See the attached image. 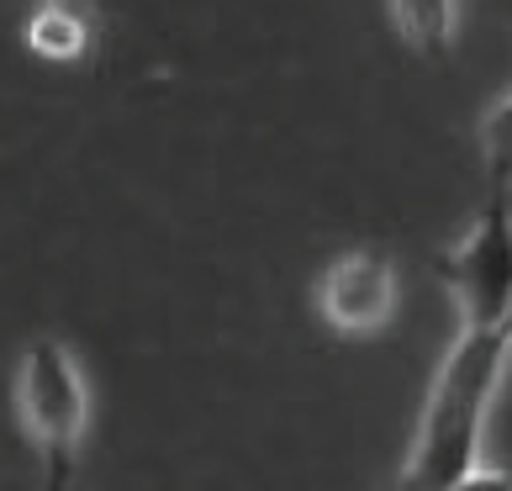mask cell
<instances>
[{"label": "cell", "instance_id": "277c9868", "mask_svg": "<svg viewBox=\"0 0 512 491\" xmlns=\"http://www.w3.org/2000/svg\"><path fill=\"white\" fill-rule=\"evenodd\" d=\"M317 317L338 338H370L396 317V264L381 249L338 254L317 280Z\"/></svg>", "mask_w": 512, "mask_h": 491}, {"label": "cell", "instance_id": "6da1fadb", "mask_svg": "<svg viewBox=\"0 0 512 491\" xmlns=\"http://www.w3.org/2000/svg\"><path fill=\"white\" fill-rule=\"evenodd\" d=\"M507 354H512V338L502 328L497 333L460 328L454 349L439 365V381L428 391L423 423H417V439H412V455L402 465L396 491H449L481 465L486 412L497 402Z\"/></svg>", "mask_w": 512, "mask_h": 491}, {"label": "cell", "instance_id": "52a82bcc", "mask_svg": "<svg viewBox=\"0 0 512 491\" xmlns=\"http://www.w3.org/2000/svg\"><path fill=\"white\" fill-rule=\"evenodd\" d=\"M481 148H486V185H491V196H512V96L486 111Z\"/></svg>", "mask_w": 512, "mask_h": 491}, {"label": "cell", "instance_id": "3957f363", "mask_svg": "<svg viewBox=\"0 0 512 491\" xmlns=\"http://www.w3.org/2000/svg\"><path fill=\"white\" fill-rule=\"evenodd\" d=\"M444 291L460 307V328L497 333L512 312V196H486L476 228L444 264Z\"/></svg>", "mask_w": 512, "mask_h": 491}, {"label": "cell", "instance_id": "ba28073f", "mask_svg": "<svg viewBox=\"0 0 512 491\" xmlns=\"http://www.w3.org/2000/svg\"><path fill=\"white\" fill-rule=\"evenodd\" d=\"M449 491H512V470H497V465H476L465 481H454Z\"/></svg>", "mask_w": 512, "mask_h": 491}, {"label": "cell", "instance_id": "7a4b0ae2", "mask_svg": "<svg viewBox=\"0 0 512 491\" xmlns=\"http://www.w3.org/2000/svg\"><path fill=\"white\" fill-rule=\"evenodd\" d=\"M11 396L27 444L43 460V491H74L85 428H90V381L59 333L27 338L11 375Z\"/></svg>", "mask_w": 512, "mask_h": 491}, {"label": "cell", "instance_id": "9c48e42d", "mask_svg": "<svg viewBox=\"0 0 512 491\" xmlns=\"http://www.w3.org/2000/svg\"><path fill=\"white\" fill-rule=\"evenodd\" d=\"M502 333H507V338H512V312H507V323H502Z\"/></svg>", "mask_w": 512, "mask_h": 491}, {"label": "cell", "instance_id": "5b68a950", "mask_svg": "<svg viewBox=\"0 0 512 491\" xmlns=\"http://www.w3.org/2000/svg\"><path fill=\"white\" fill-rule=\"evenodd\" d=\"M27 48L53 64L85 59L96 48V11L85 0H37L27 16Z\"/></svg>", "mask_w": 512, "mask_h": 491}, {"label": "cell", "instance_id": "8992f818", "mask_svg": "<svg viewBox=\"0 0 512 491\" xmlns=\"http://www.w3.org/2000/svg\"><path fill=\"white\" fill-rule=\"evenodd\" d=\"M391 22L412 53L444 59L454 43V0H391Z\"/></svg>", "mask_w": 512, "mask_h": 491}]
</instances>
